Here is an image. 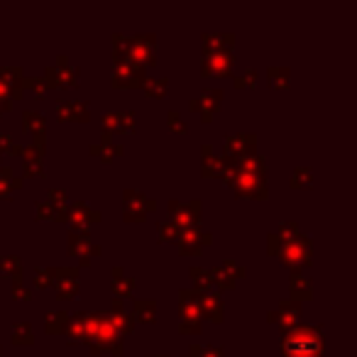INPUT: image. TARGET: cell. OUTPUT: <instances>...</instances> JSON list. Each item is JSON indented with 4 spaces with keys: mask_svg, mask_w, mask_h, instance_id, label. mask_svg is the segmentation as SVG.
Returning a JSON list of instances; mask_svg holds the SVG:
<instances>
[{
    "mask_svg": "<svg viewBox=\"0 0 357 357\" xmlns=\"http://www.w3.org/2000/svg\"><path fill=\"white\" fill-rule=\"evenodd\" d=\"M132 313L135 321L142 323H154L157 321V301L154 298H135L132 301Z\"/></svg>",
    "mask_w": 357,
    "mask_h": 357,
    "instance_id": "f546056e",
    "label": "cell"
},
{
    "mask_svg": "<svg viewBox=\"0 0 357 357\" xmlns=\"http://www.w3.org/2000/svg\"><path fill=\"white\" fill-rule=\"evenodd\" d=\"M289 287H291L294 301L301 303V301H308V298H313V284H311V279H308L306 274L301 272V269H294V272H291Z\"/></svg>",
    "mask_w": 357,
    "mask_h": 357,
    "instance_id": "83f0119b",
    "label": "cell"
},
{
    "mask_svg": "<svg viewBox=\"0 0 357 357\" xmlns=\"http://www.w3.org/2000/svg\"><path fill=\"white\" fill-rule=\"evenodd\" d=\"M113 291L120 296H130L135 291V279L132 277H125V272L120 267H113Z\"/></svg>",
    "mask_w": 357,
    "mask_h": 357,
    "instance_id": "836d02e7",
    "label": "cell"
},
{
    "mask_svg": "<svg viewBox=\"0 0 357 357\" xmlns=\"http://www.w3.org/2000/svg\"><path fill=\"white\" fill-rule=\"evenodd\" d=\"M267 76L272 89H287L289 86V66H269Z\"/></svg>",
    "mask_w": 357,
    "mask_h": 357,
    "instance_id": "74e56055",
    "label": "cell"
},
{
    "mask_svg": "<svg viewBox=\"0 0 357 357\" xmlns=\"http://www.w3.org/2000/svg\"><path fill=\"white\" fill-rule=\"evenodd\" d=\"M66 245H69V255L79 257L84 267H89L91 259L98 257V255H100V248L93 243V240H91L89 230L74 228V230L69 233V240H66Z\"/></svg>",
    "mask_w": 357,
    "mask_h": 357,
    "instance_id": "ba28073f",
    "label": "cell"
},
{
    "mask_svg": "<svg viewBox=\"0 0 357 357\" xmlns=\"http://www.w3.org/2000/svg\"><path fill=\"white\" fill-rule=\"evenodd\" d=\"M189 357H223V347H199V345H194L189 350Z\"/></svg>",
    "mask_w": 357,
    "mask_h": 357,
    "instance_id": "bcb514c9",
    "label": "cell"
},
{
    "mask_svg": "<svg viewBox=\"0 0 357 357\" xmlns=\"http://www.w3.org/2000/svg\"><path fill=\"white\" fill-rule=\"evenodd\" d=\"M123 201H125L123 218L128 220V223H142L149 211L157 208V201H152L149 196H144L142 191H137V189H125Z\"/></svg>",
    "mask_w": 357,
    "mask_h": 357,
    "instance_id": "8992f818",
    "label": "cell"
},
{
    "mask_svg": "<svg viewBox=\"0 0 357 357\" xmlns=\"http://www.w3.org/2000/svg\"><path fill=\"white\" fill-rule=\"evenodd\" d=\"M0 79L6 81L8 86L22 91V81H25V74H22L20 66H0Z\"/></svg>",
    "mask_w": 357,
    "mask_h": 357,
    "instance_id": "8d00e7d4",
    "label": "cell"
},
{
    "mask_svg": "<svg viewBox=\"0 0 357 357\" xmlns=\"http://www.w3.org/2000/svg\"><path fill=\"white\" fill-rule=\"evenodd\" d=\"M186 357H189V355H186Z\"/></svg>",
    "mask_w": 357,
    "mask_h": 357,
    "instance_id": "9f6ffc18",
    "label": "cell"
},
{
    "mask_svg": "<svg viewBox=\"0 0 357 357\" xmlns=\"http://www.w3.org/2000/svg\"><path fill=\"white\" fill-rule=\"evenodd\" d=\"M89 100H69V98H61L56 100V115L59 120H74V123H86L89 120Z\"/></svg>",
    "mask_w": 357,
    "mask_h": 357,
    "instance_id": "ffe728a7",
    "label": "cell"
},
{
    "mask_svg": "<svg viewBox=\"0 0 357 357\" xmlns=\"http://www.w3.org/2000/svg\"><path fill=\"white\" fill-rule=\"evenodd\" d=\"M20 186H22V178L20 176H13V169L10 167H0V199L10 196L13 191H17Z\"/></svg>",
    "mask_w": 357,
    "mask_h": 357,
    "instance_id": "d6a6232c",
    "label": "cell"
},
{
    "mask_svg": "<svg viewBox=\"0 0 357 357\" xmlns=\"http://www.w3.org/2000/svg\"><path fill=\"white\" fill-rule=\"evenodd\" d=\"M204 162H201V169H204L206 176H223L230 172V167H233V159L228 157H218V154H213V144L206 142L204 147Z\"/></svg>",
    "mask_w": 357,
    "mask_h": 357,
    "instance_id": "d6986e66",
    "label": "cell"
},
{
    "mask_svg": "<svg viewBox=\"0 0 357 357\" xmlns=\"http://www.w3.org/2000/svg\"><path fill=\"white\" fill-rule=\"evenodd\" d=\"M233 42H235L233 32H206V35L201 37V45H204L206 54H213V52H230Z\"/></svg>",
    "mask_w": 357,
    "mask_h": 357,
    "instance_id": "d4e9b609",
    "label": "cell"
},
{
    "mask_svg": "<svg viewBox=\"0 0 357 357\" xmlns=\"http://www.w3.org/2000/svg\"><path fill=\"white\" fill-rule=\"evenodd\" d=\"M149 357H169V355H149Z\"/></svg>",
    "mask_w": 357,
    "mask_h": 357,
    "instance_id": "db71d44e",
    "label": "cell"
},
{
    "mask_svg": "<svg viewBox=\"0 0 357 357\" xmlns=\"http://www.w3.org/2000/svg\"><path fill=\"white\" fill-rule=\"evenodd\" d=\"M13 345H35V333H32L30 321H17L13 323Z\"/></svg>",
    "mask_w": 357,
    "mask_h": 357,
    "instance_id": "1f68e13d",
    "label": "cell"
},
{
    "mask_svg": "<svg viewBox=\"0 0 357 357\" xmlns=\"http://www.w3.org/2000/svg\"><path fill=\"white\" fill-rule=\"evenodd\" d=\"M208 274H211V287L220 289V291H230V289L235 287V279L230 277V274L225 272L223 267H213V269H208Z\"/></svg>",
    "mask_w": 357,
    "mask_h": 357,
    "instance_id": "d590c367",
    "label": "cell"
},
{
    "mask_svg": "<svg viewBox=\"0 0 357 357\" xmlns=\"http://www.w3.org/2000/svg\"><path fill=\"white\" fill-rule=\"evenodd\" d=\"M191 110H201L206 123L213 120V115L223 108V89H204L199 98L191 100Z\"/></svg>",
    "mask_w": 357,
    "mask_h": 357,
    "instance_id": "4fadbf2b",
    "label": "cell"
},
{
    "mask_svg": "<svg viewBox=\"0 0 357 357\" xmlns=\"http://www.w3.org/2000/svg\"><path fill=\"white\" fill-rule=\"evenodd\" d=\"M144 84V66L130 61L128 56H113V86L115 89H139Z\"/></svg>",
    "mask_w": 357,
    "mask_h": 357,
    "instance_id": "5b68a950",
    "label": "cell"
},
{
    "mask_svg": "<svg viewBox=\"0 0 357 357\" xmlns=\"http://www.w3.org/2000/svg\"><path fill=\"white\" fill-rule=\"evenodd\" d=\"M218 267H223L225 272H228L230 277L235 279V282L245 277V267H240V264H238V262H233V259H225V262H223V264H218Z\"/></svg>",
    "mask_w": 357,
    "mask_h": 357,
    "instance_id": "7dc6e473",
    "label": "cell"
},
{
    "mask_svg": "<svg viewBox=\"0 0 357 357\" xmlns=\"http://www.w3.org/2000/svg\"><path fill=\"white\" fill-rule=\"evenodd\" d=\"M189 274H191V279H194V284H196V291H211V274H208V269L191 267Z\"/></svg>",
    "mask_w": 357,
    "mask_h": 357,
    "instance_id": "60d3db41",
    "label": "cell"
},
{
    "mask_svg": "<svg viewBox=\"0 0 357 357\" xmlns=\"http://www.w3.org/2000/svg\"><path fill=\"white\" fill-rule=\"evenodd\" d=\"M178 333L196 335L201 333V313H199V291L196 289H181L178 291Z\"/></svg>",
    "mask_w": 357,
    "mask_h": 357,
    "instance_id": "277c9868",
    "label": "cell"
},
{
    "mask_svg": "<svg viewBox=\"0 0 357 357\" xmlns=\"http://www.w3.org/2000/svg\"><path fill=\"white\" fill-rule=\"evenodd\" d=\"M105 316H108L110 326L118 331V335H128V333L135 331V318L125 311V306H123L120 298H115V301L110 303V313H105Z\"/></svg>",
    "mask_w": 357,
    "mask_h": 357,
    "instance_id": "603a6c76",
    "label": "cell"
},
{
    "mask_svg": "<svg viewBox=\"0 0 357 357\" xmlns=\"http://www.w3.org/2000/svg\"><path fill=\"white\" fill-rule=\"evenodd\" d=\"M213 243L208 233H201L199 228H191V230H181L176 240V248H178V255L181 257H196V255L204 252L206 245Z\"/></svg>",
    "mask_w": 357,
    "mask_h": 357,
    "instance_id": "7c38bea8",
    "label": "cell"
},
{
    "mask_svg": "<svg viewBox=\"0 0 357 357\" xmlns=\"http://www.w3.org/2000/svg\"><path fill=\"white\" fill-rule=\"evenodd\" d=\"M154 47H157V37L154 35H135L130 37L128 47V59L139 66H152L154 61Z\"/></svg>",
    "mask_w": 357,
    "mask_h": 357,
    "instance_id": "8fae6325",
    "label": "cell"
},
{
    "mask_svg": "<svg viewBox=\"0 0 357 357\" xmlns=\"http://www.w3.org/2000/svg\"><path fill=\"white\" fill-rule=\"evenodd\" d=\"M311 167H296L294 169V176H291V186L294 189H308L313 184V176H311Z\"/></svg>",
    "mask_w": 357,
    "mask_h": 357,
    "instance_id": "ab89813d",
    "label": "cell"
},
{
    "mask_svg": "<svg viewBox=\"0 0 357 357\" xmlns=\"http://www.w3.org/2000/svg\"><path fill=\"white\" fill-rule=\"evenodd\" d=\"M233 84H235V89H250V86L257 84V71H255L252 66H250V69H245L243 74L235 76Z\"/></svg>",
    "mask_w": 357,
    "mask_h": 357,
    "instance_id": "b9f144b4",
    "label": "cell"
},
{
    "mask_svg": "<svg viewBox=\"0 0 357 357\" xmlns=\"http://www.w3.org/2000/svg\"><path fill=\"white\" fill-rule=\"evenodd\" d=\"M45 84L50 89H61V86H76L79 84V69L69 64L66 56H56V61L45 71Z\"/></svg>",
    "mask_w": 357,
    "mask_h": 357,
    "instance_id": "30bf717a",
    "label": "cell"
},
{
    "mask_svg": "<svg viewBox=\"0 0 357 357\" xmlns=\"http://www.w3.org/2000/svg\"><path fill=\"white\" fill-rule=\"evenodd\" d=\"M298 318H301V303L294 301V298H289V301L279 303L277 311H269L267 321L279 323V328L287 333V331H291L294 326H298Z\"/></svg>",
    "mask_w": 357,
    "mask_h": 357,
    "instance_id": "5bb4252c",
    "label": "cell"
},
{
    "mask_svg": "<svg viewBox=\"0 0 357 357\" xmlns=\"http://www.w3.org/2000/svg\"><path fill=\"white\" fill-rule=\"evenodd\" d=\"M326 342H323L321 326L301 323L282 337V357H323Z\"/></svg>",
    "mask_w": 357,
    "mask_h": 357,
    "instance_id": "6da1fadb",
    "label": "cell"
},
{
    "mask_svg": "<svg viewBox=\"0 0 357 357\" xmlns=\"http://www.w3.org/2000/svg\"><path fill=\"white\" fill-rule=\"evenodd\" d=\"M0 167H3V164H0Z\"/></svg>",
    "mask_w": 357,
    "mask_h": 357,
    "instance_id": "11a10c76",
    "label": "cell"
},
{
    "mask_svg": "<svg viewBox=\"0 0 357 357\" xmlns=\"http://www.w3.org/2000/svg\"><path fill=\"white\" fill-rule=\"evenodd\" d=\"M257 152V135L248 132V135H228L223 144V157L228 159H238L243 154Z\"/></svg>",
    "mask_w": 357,
    "mask_h": 357,
    "instance_id": "2e32d148",
    "label": "cell"
},
{
    "mask_svg": "<svg viewBox=\"0 0 357 357\" xmlns=\"http://www.w3.org/2000/svg\"><path fill=\"white\" fill-rule=\"evenodd\" d=\"M10 100H6V98H0V115H3V113H8V110H10Z\"/></svg>",
    "mask_w": 357,
    "mask_h": 357,
    "instance_id": "f5cc1de1",
    "label": "cell"
},
{
    "mask_svg": "<svg viewBox=\"0 0 357 357\" xmlns=\"http://www.w3.org/2000/svg\"><path fill=\"white\" fill-rule=\"evenodd\" d=\"M13 298L15 301H32V291L27 287H22V284H13Z\"/></svg>",
    "mask_w": 357,
    "mask_h": 357,
    "instance_id": "f907efd6",
    "label": "cell"
},
{
    "mask_svg": "<svg viewBox=\"0 0 357 357\" xmlns=\"http://www.w3.org/2000/svg\"><path fill=\"white\" fill-rule=\"evenodd\" d=\"M66 337L69 342H89V316L84 311L74 313L66 323Z\"/></svg>",
    "mask_w": 357,
    "mask_h": 357,
    "instance_id": "4316f807",
    "label": "cell"
},
{
    "mask_svg": "<svg viewBox=\"0 0 357 357\" xmlns=\"http://www.w3.org/2000/svg\"><path fill=\"white\" fill-rule=\"evenodd\" d=\"M89 149H91V154L100 157L103 162H113L115 157H120V154H123V144L115 142L108 132H100V142H93Z\"/></svg>",
    "mask_w": 357,
    "mask_h": 357,
    "instance_id": "484cf974",
    "label": "cell"
},
{
    "mask_svg": "<svg viewBox=\"0 0 357 357\" xmlns=\"http://www.w3.org/2000/svg\"><path fill=\"white\" fill-rule=\"evenodd\" d=\"M66 323H69V316L64 311H50L47 316V331L50 333H64L66 331Z\"/></svg>",
    "mask_w": 357,
    "mask_h": 357,
    "instance_id": "f35d334b",
    "label": "cell"
},
{
    "mask_svg": "<svg viewBox=\"0 0 357 357\" xmlns=\"http://www.w3.org/2000/svg\"><path fill=\"white\" fill-rule=\"evenodd\" d=\"M20 149H22V147H17V144H15V139H13L10 135H6V132L0 135V154H3V152L20 154Z\"/></svg>",
    "mask_w": 357,
    "mask_h": 357,
    "instance_id": "c3c4849f",
    "label": "cell"
},
{
    "mask_svg": "<svg viewBox=\"0 0 357 357\" xmlns=\"http://www.w3.org/2000/svg\"><path fill=\"white\" fill-rule=\"evenodd\" d=\"M50 272L56 296L61 301L76 298V294H79V267H50Z\"/></svg>",
    "mask_w": 357,
    "mask_h": 357,
    "instance_id": "9c48e42d",
    "label": "cell"
},
{
    "mask_svg": "<svg viewBox=\"0 0 357 357\" xmlns=\"http://www.w3.org/2000/svg\"><path fill=\"white\" fill-rule=\"evenodd\" d=\"M47 201H50V204H56V206H66V191L50 189L47 191Z\"/></svg>",
    "mask_w": 357,
    "mask_h": 357,
    "instance_id": "816d5d0a",
    "label": "cell"
},
{
    "mask_svg": "<svg viewBox=\"0 0 357 357\" xmlns=\"http://www.w3.org/2000/svg\"><path fill=\"white\" fill-rule=\"evenodd\" d=\"M233 64H235V59L230 52H213V54H206L201 71H204L206 76H228L230 71H233Z\"/></svg>",
    "mask_w": 357,
    "mask_h": 357,
    "instance_id": "44dd1931",
    "label": "cell"
},
{
    "mask_svg": "<svg viewBox=\"0 0 357 357\" xmlns=\"http://www.w3.org/2000/svg\"><path fill=\"white\" fill-rule=\"evenodd\" d=\"M267 250L269 255L279 257L284 264H289L291 269H301L308 267L313 262V250H311V240L306 235L298 233L296 238H284L279 233H272L267 238Z\"/></svg>",
    "mask_w": 357,
    "mask_h": 357,
    "instance_id": "7a4b0ae2",
    "label": "cell"
},
{
    "mask_svg": "<svg viewBox=\"0 0 357 357\" xmlns=\"http://www.w3.org/2000/svg\"><path fill=\"white\" fill-rule=\"evenodd\" d=\"M157 233H159V240H167V243H172V240H178V235H181V228H176L174 223H159L157 225Z\"/></svg>",
    "mask_w": 357,
    "mask_h": 357,
    "instance_id": "7bdbcfd3",
    "label": "cell"
},
{
    "mask_svg": "<svg viewBox=\"0 0 357 357\" xmlns=\"http://www.w3.org/2000/svg\"><path fill=\"white\" fill-rule=\"evenodd\" d=\"M37 218L40 220H56V223H64L69 220V206H56L50 201H37Z\"/></svg>",
    "mask_w": 357,
    "mask_h": 357,
    "instance_id": "f1b7e54d",
    "label": "cell"
},
{
    "mask_svg": "<svg viewBox=\"0 0 357 357\" xmlns=\"http://www.w3.org/2000/svg\"><path fill=\"white\" fill-rule=\"evenodd\" d=\"M0 269H3V277L13 279V284H22V262L17 255L0 257Z\"/></svg>",
    "mask_w": 357,
    "mask_h": 357,
    "instance_id": "4dcf8cb0",
    "label": "cell"
},
{
    "mask_svg": "<svg viewBox=\"0 0 357 357\" xmlns=\"http://www.w3.org/2000/svg\"><path fill=\"white\" fill-rule=\"evenodd\" d=\"M69 220H74V228L89 230V225L100 220V213L96 208H91L86 201H74V204L69 206Z\"/></svg>",
    "mask_w": 357,
    "mask_h": 357,
    "instance_id": "7402d4cb",
    "label": "cell"
},
{
    "mask_svg": "<svg viewBox=\"0 0 357 357\" xmlns=\"http://www.w3.org/2000/svg\"><path fill=\"white\" fill-rule=\"evenodd\" d=\"M135 130V110H113L103 115V132L113 135H128Z\"/></svg>",
    "mask_w": 357,
    "mask_h": 357,
    "instance_id": "9a60e30c",
    "label": "cell"
},
{
    "mask_svg": "<svg viewBox=\"0 0 357 357\" xmlns=\"http://www.w3.org/2000/svg\"><path fill=\"white\" fill-rule=\"evenodd\" d=\"M142 89L147 91L152 98H164L169 91V79H164V76H144Z\"/></svg>",
    "mask_w": 357,
    "mask_h": 357,
    "instance_id": "e575fe53",
    "label": "cell"
},
{
    "mask_svg": "<svg viewBox=\"0 0 357 357\" xmlns=\"http://www.w3.org/2000/svg\"><path fill=\"white\" fill-rule=\"evenodd\" d=\"M201 213H204V206L201 201H189V204H178V201H169V215H172V223L181 230L199 228Z\"/></svg>",
    "mask_w": 357,
    "mask_h": 357,
    "instance_id": "52a82bcc",
    "label": "cell"
},
{
    "mask_svg": "<svg viewBox=\"0 0 357 357\" xmlns=\"http://www.w3.org/2000/svg\"><path fill=\"white\" fill-rule=\"evenodd\" d=\"M22 128L35 135V147L47 149V118L35 108L22 110Z\"/></svg>",
    "mask_w": 357,
    "mask_h": 357,
    "instance_id": "e0dca14e",
    "label": "cell"
},
{
    "mask_svg": "<svg viewBox=\"0 0 357 357\" xmlns=\"http://www.w3.org/2000/svg\"><path fill=\"white\" fill-rule=\"evenodd\" d=\"M32 277H35V284L40 289H45V287H52V272L50 269H42V267H37L35 269V274H32Z\"/></svg>",
    "mask_w": 357,
    "mask_h": 357,
    "instance_id": "681fc988",
    "label": "cell"
},
{
    "mask_svg": "<svg viewBox=\"0 0 357 357\" xmlns=\"http://www.w3.org/2000/svg\"><path fill=\"white\" fill-rule=\"evenodd\" d=\"M167 125H169V130H174V132H178V135H184L186 130H189L186 120H181V115H178L176 110H169L167 113Z\"/></svg>",
    "mask_w": 357,
    "mask_h": 357,
    "instance_id": "ee69618b",
    "label": "cell"
},
{
    "mask_svg": "<svg viewBox=\"0 0 357 357\" xmlns=\"http://www.w3.org/2000/svg\"><path fill=\"white\" fill-rule=\"evenodd\" d=\"M20 154H22V174L25 176H42L45 174V162H42L45 149L32 144V147H22Z\"/></svg>",
    "mask_w": 357,
    "mask_h": 357,
    "instance_id": "cb8c5ba5",
    "label": "cell"
},
{
    "mask_svg": "<svg viewBox=\"0 0 357 357\" xmlns=\"http://www.w3.org/2000/svg\"><path fill=\"white\" fill-rule=\"evenodd\" d=\"M223 311H225V303L220 298L218 291H199V313L201 318H208L213 323H220L223 321Z\"/></svg>",
    "mask_w": 357,
    "mask_h": 357,
    "instance_id": "ac0fdd59",
    "label": "cell"
},
{
    "mask_svg": "<svg viewBox=\"0 0 357 357\" xmlns=\"http://www.w3.org/2000/svg\"><path fill=\"white\" fill-rule=\"evenodd\" d=\"M22 89H32L37 98H45V91L50 89V86H47L45 79H40V76H30V79L22 81Z\"/></svg>",
    "mask_w": 357,
    "mask_h": 357,
    "instance_id": "f6af8a7d",
    "label": "cell"
},
{
    "mask_svg": "<svg viewBox=\"0 0 357 357\" xmlns=\"http://www.w3.org/2000/svg\"><path fill=\"white\" fill-rule=\"evenodd\" d=\"M225 181H228L230 189H233L238 196H243V199L264 201L269 196L264 174H252V172H243V169L230 167V172L225 174Z\"/></svg>",
    "mask_w": 357,
    "mask_h": 357,
    "instance_id": "3957f363",
    "label": "cell"
}]
</instances>
